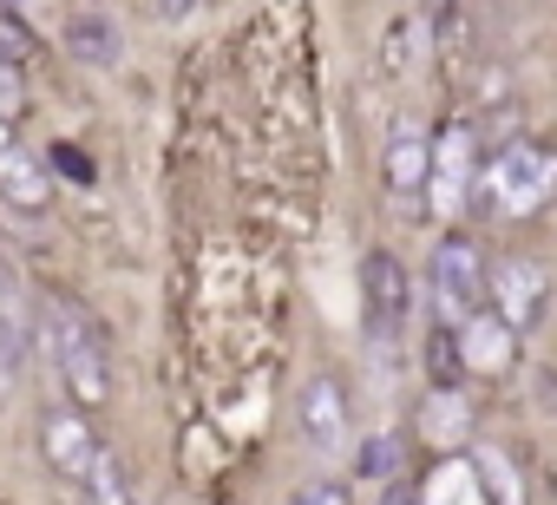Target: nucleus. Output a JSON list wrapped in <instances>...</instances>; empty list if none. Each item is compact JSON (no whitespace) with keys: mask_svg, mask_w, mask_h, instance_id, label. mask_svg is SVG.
I'll list each match as a JSON object with an SVG mask.
<instances>
[{"mask_svg":"<svg viewBox=\"0 0 557 505\" xmlns=\"http://www.w3.org/2000/svg\"><path fill=\"white\" fill-rule=\"evenodd\" d=\"M40 335H47V361H53V374L73 387V401H79V407H99V401L112 394V355H106L99 322H92L79 303L53 296Z\"/></svg>","mask_w":557,"mask_h":505,"instance_id":"obj_1","label":"nucleus"},{"mask_svg":"<svg viewBox=\"0 0 557 505\" xmlns=\"http://www.w3.org/2000/svg\"><path fill=\"white\" fill-rule=\"evenodd\" d=\"M550 190H557V151L537 145V138H511V145L479 171V184H472V197H479V210H485L492 223L531 217Z\"/></svg>","mask_w":557,"mask_h":505,"instance_id":"obj_2","label":"nucleus"},{"mask_svg":"<svg viewBox=\"0 0 557 505\" xmlns=\"http://www.w3.org/2000/svg\"><path fill=\"white\" fill-rule=\"evenodd\" d=\"M426 303L440 316V329H459L485 309V257L472 236H440L433 263H426Z\"/></svg>","mask_w":557,"mask_h":505,"instance_id":"obj_3","label":"nucleus"},{"mask_svg":"<svg viewBox=\"0 0 557 505\" xmlns=\"http://www.w3.org/2000/svg\"><path fill=\"white\" fill-rule=\"evenodd\" d=\"M407 322H413V283L400 270V257H394V249H368V263H361V329H368V348L394 355L407 342Z\"/></svg>","mask_w":557,"mask_h":505,"instance_id":"obj_4","label":"nucleus"},{"mask_svg":"<svg viewBox=\"0 0 557 505\" xmlns=\"http://www.w3.org/2000/svg\"><path fill=\"white\" fill-rule=\"evenodd\" d=\"M485 309H492L511 335H531V329L544 322V309H550V276H544V263H531V257L492 263V270H485Z\"/></svg>","mask_w":557,"mask_h":505,"instance_id":"obj_5","label":"nucleus"},{"mask_svg":"<svg viewBox=\"0 0 557 505\" xmlns=\"http://www.w3.org/2000/svg\"><path fill=\"white\" fill-rule=\"evenodd\" d=\"M472 158H479V132L472 125H446L433 138V164H426V204L440 217H459V204L472 197Z\"/></svg>","mask_w":557,"mask_h":505,"instance_id":"obj_6","label":"nucleus"},{"mask_svg":"<svg viewBox=\"0 0 557 505\" xmlns=\"http://www.w3.org/2000/svg\"><path fill=\"white\" fill-rule=\"evenodd\" d=\"M296 427H302V440H309L322 459H335V453L348 446V401H342V381H335V374H309V381H302V394H296Z\"/></svg>","mask_w":557,"mask_h":505,"instance_id":"obj_7","label":"nucleus"},{"mask_svg":"<svg viewBox=\"0 0 557 505\" xmlns=\"http://www.w3.org/2000/svg\"><path fill=\"white\" fill-rule=\"evenodd\" d=\"M40 453H47V466L73 485V479L99 459V433L86 427V414H79V407H53V414L40 420Z\"/></svg>","mask_w":557,"mask_h":505,"instance_id":"obj_8","label":"nucleus"},{"mask_svg":"<svg viewBox=\"0 0 557 505\" xmlns=\"http://www.w3.org/2000/svg\"><path fill=\"white\" fill-rule=\"evenodd\" d=\"M511 342H518V335H511L492 309H479L472 322L453 329V348H459V368H466V374H505V368H511Z\"/></svg>","mask_w":557,"mask_h":505,"instance_id":"obj_9","label":"nucleus"},{"mask_svg":"<svg viewBox=\"0 0 557 505\" xmlns=\"http://www.w3.org/2000/svg\"><path fill=\"white\" fill-rule=\"evenodd\" d=\"M27 335H34V322L21 316V290L8 276V290H0V407H8L21 394V381H27Z\"/></svg>","mask_w":557,"mask_h":505,"instance_id":"obj_10","label":"nucleus"},{"mask_svg":"<svg viewBox=\"0 0 557 505\" xmlns=\"http://www.w3.org/2000/svg\"><path fill=\"white\" fill-rule=\"evenodd\" d=\"M0 197H8L14 210H47V197H53V171L40 158H27L14 138L0 145Z\"/></svg>","mask_w":557,"mask_h":505,"instance_id":"obj_11","label":"nucleus"},{"mask_svg":"<svg viewBox=\"0 0 557 505\" xmlns=\"http://www.w3.org/2000/svg\"><path fill=\"white\" fill-rule=\"evenodd\" d=\"M426 164H433V138H420L413 125H400L394 145H387V190H394L400 204L426 197Z\"/></svg>","mask_w":557,"mask_h":505,"instance_id":"obj_12","label":"nucleus"},{"mask_svg":"<svg viewBox=\"0 0 557 505\" xmlns=\"http://www.w3.org/2000/svg\"><path fill=\"white\" fill-rule=\"evenodd\" d=\"M73 485H79V505H138L132 472H125V466H119V453H106V446H99V459H92Z\"/></svg>","mask_w":557,"mask_h":505,"instance_id":"obj_13","label":"nucleus"},{"mask_svg":"<svg viewBox=\"0 0 557 505\" xmlns=\"http://www.w3.org/2000/svg\"><path fill=\"white\" fill-rule=\"evenodd\" d=\"M420 505H485V492H479V466H472V459H446V466L426 479Z\"/></svg>","mask_w":557,"mask_h":505,"instance_id":"obj_14","label":"nucleus"},{"mask_svg":"<svg viewBox=\"0 0 557 505\" xmlns=\"http://www.w3.org/2000/svg\"><path fill=\"white\" fill-rule=\"evenodd\" d=\"M66 40H73V53H79L86 66H119V27H112L106 14H79Z\"/></svg>","mask_w":557,"mask_h":505,"instance_id":"obj_15","label":"nucleus"},{"mask_svg":"<svg viewBox=\"0 0 557 505\" xmlns=\"http://www.w3.org/2000/svg\"><path fill=\"white\" fill-rule=\"evenodd\" d=\"M459 427H466V401H459V387H433V394H426V440L453 453V446L466 440Z\"/></svg>","mask_w":557,"mask_h":505,"instance_id":"obj_16","label":"nucleus"},{"mask_svg":"<svg viewBox=\"0 0 557 505\" xmlns=\"http://www.w3.org/2000/svg\"><path fill=\"white\" fill-rule=\"evenodd\" d=\"M400 440L394 433H368V446H361V479L368 485H387V479H400Z\"/></svg>","mask_w":557,"mask_h":505,"instance_id":"obj_17","label":"nucleus"},{"mask_svg":"<svg viewBox=\"0 0 557 505\" xmlns=\"http://www.w3.org/2000/svg\"><path fill=\"white\" fill-rule=\"evenodd\" d=\"M40 53V40H34V27L14 14V8H0V60H8V66H27Z\"/></svg>","mask_w":557,"mask_h":505,"instance_id":"obj_18","label":"nucleus"},{"mask_svg":"<svg viewBox=\"0 0 557 505\" xmlns=\"http://www.w3.org/2000/svg\"><path fill=\"white\" fill-rule=\"evenodd\" d=\"M27 112V79H21V66H8V60H0V119H21Z\"/></svg>","mask_w":557,"mask_h":505,"instance_id":"obj_19","label":"nucleus"},{"mask_svg":"<svg viewBox=\"0 0 557 505\" xmlns=\"http://www.w3.org/2000/svg\"><path fill=\"white\" fill-rule=\"evenodd\" d=\"M472 466H479V472H492V498H498V505H511V498H518V485H511V472H505V459H498V453H472Z\"/></svg>","mask_w":557,"mask_h":505,"instance_id":"obj_20","label":"nucleus"},{"mask_svg":"<svg viewBox=\"0 0 557 505\" xmlns=\"http://www.w3.org/2000/svg\"><path fill=\"white\" fill-rule=\"evenodd\" d=\"M289 505H355V498H348V492H342L335 479H309V485H302V492H296Z\"/></svg>","mask_w":557,"mask_h":505,"instance_id":"obj_21","label":"nucleus"},{"mask_svg":"<svg viewBox=\"0 0 557 505\" xmlns=\"http://www.w3.org/2000/svg\"><path fill=\"white\" fill-rule=\"evenodd\" d=\"M53 164H60V171H66V177H79V184H86V177H92V164H86V158H73V151H66V145H60V151H53Z\"/></svg>","mask_w":557,"mask_h":505,"instance_id":"obj_22","label":"nucleus"},{"mask_svg":"<svg viewBox=\"0 0 557 505\" xmlns=\"http://www.w3.org/2000/svg\"><path fill=\"white\" fill-rule=\"evenodd\" d=\"M151 8H158V14H171V21H177V14H190V8H197V0H151Z\"/></svg>","mask_w":557,"mask_h":505,"instance_id":"obj_23","label":"nucleus"},{"mask_svg":"<svg viewBox=\"0 0 557 505\" xmlns=\"http://www.w3.org/2000/svg\"><path fill=\"white\" fill-rule=\"evenodd\" d=\"M0 290H8V263H0Z\"/></svg>","mask_w":557,"mask_h":505,"instance_id":"obj_24","label":"nucleus"}]
</instances>
